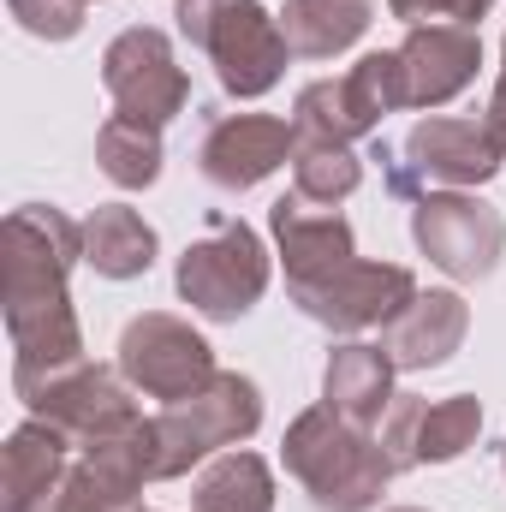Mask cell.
<instances>
[{
	"mask_svg": "<svg viewBox=\"0 0 506 512\" xmlns=\"http://www.w3.org/2000/svg\"><path fill=\"white\" fill-rule=\"evenodd\" d=\"M399 90L405 108H447L477 84L483 66V36L465 24H417L399 48Z\"/></svg>",
	"mask_w": 506,
	"mask_h": 512,
	"instance_id": "cell-13",
	"label": "cell"
},
{
	"mask_svg": "<svg viewBox=\"0 0 506 512\" xmlns=\"http://www.w3.org/2000/svg\"><path fill=\"white\" fill-rule=\"evenodd\" d=\"M0 251H6V310L72 298L66 280L84 262V227L54 203H18L6 215Z\"/></svg>",
	"mask_w": 506,
	"mask_h": 512,
	"instance_id": "cell-6",
	"label": "cell"
},
{
	"mask_svg": "<svg viewBox=\"0 0 506 512\" xmlns=\"http://www.w3.org/2000/svg\"><path fill=\"white\" fill-rule=\"evenodd\" d=\"M405 167L417 179H435V185H489L506 167V143L495 137L489 120H453V114H435V120H417L405 137Z\"/></svg>",
	"mask_w": 506,
	"mask_h": 512,
	"instance_id": "cell-15",
	"label": "cell"
},
{
	"mask_svg": "<svg viewBox=\"0 0 506 512\" xmlns=\"http://www.w3.org/2000/svg\"><path fill=\"white\" fill-rule=\"evenodd\" d=\"M6 12L42 42H72L84 30V0H6Z\"/></svg>",
	"mask_w": 506,
	"mask_h": 512,
	"instance_id": "cell-25",
	"label": "cell"
},
{
	"mask_svg": "<svg viewBox=\"0 0 506 512\" xmlns=\"http://www.w3.org/2000/svg\"><path fill=\"white\" fill-rule=\"evenodd\" d=\"M358 185H364V161L352 155V143H298V155H292V191L304 203L334 209Z\"/></svg>",
	"mask_w": 506,
	"mask_h": 512,
	"instance_id": "cell-24",
	"label": "cell"
},
{
	"mask_svg": "<svg viewBox=\"0 0 506 512\" xmlns=\"http://www.w3.org/2000/svg\"><path fill=\"white\" fill-rule=\"evenodd\" d=\"M471 334V304L459 292H417L387 328H381V352L399 370H441Z\"/></svg>",
	"mask_w": 506,
	"mask_h": 512,
	"instance_id": "cell-18",
	"label": "cell"
},
{
	"mask_svg": "<svg viewBox=\"0 0 506 512\" xmlns=\"http://www.w3.org/2000/svg\"><path fill=\"white\" fill-rule=\"evenodd\" d=\"M131 393H137V387H131L126 376H114V370H102V364L84 358L78 370H66V376L42 382L36 393H24V405H30V417H48L54 429H66L72 447H84V441L120 435V429H131V423L143 417Z\"/></svg>",
	"mask_w": 506,
	"mask_h": 512,
	"instance_id": "cell-12",
	"label": "cell"
},
{
	"mask_svg": "<svg viewBox=\"0 0 506 512\" xmlns=\"http://www.w3.org/2000/svg\"><path fill=\"white\" fill-rule=\"evenodd\" d=\"M268 227H274V245H280V262H286V292L316 286V280L340 274L346 262H358V233H352V221H346L340 209L304 203L298 191L268 209Z\"/></svg>",
	"mask_w": 506,
	"mask_h": 512,
	"instance_id": "cell-16",
	"label": "cell"
},
{
	"mask_svg": "<svg viewBox=\"0 0 506 512\" xmlns=\"http://www.w3.org/2000/svg\"><path fill=\"white\" fill-rule=\"evenodd\" d=\"M268 274H274L268 251H262V239H256L251 227L245 221H215L209 239L185 245L179 268H173V286H179V298L197 316L239 322V316H251L256 298L268 292Z\"/></svg>",
	"mask_w": 506,
	"mask_h": 512,
	"instance_id": "cell-5",
	"label": "cell"
},
{
	"mask_svg": "<svg viewBox=\"0 0 506 512\" xmlns=\"http://www.w3.org/2000/svg\"><path fill=\"white\" fill-rule=\"evenodd\" d=\"M280 465L286 477L310 495L316 512H370L381 507L387 483H393V459L364 423L340 417L334 405H310L286 423L280 435Z\"/></svg>",
	"mask_w": 506,
	"mask_h": 512,
	"instance_id": "cell-1",
	"label": "cell"
},
{
	"mask_svg": "<svg viewBox=\"0 0 506 512\" xmlns=\"http://www.w3.org/2000/svg\"><path fill=\"white\" fill-rule=\"evenodd\" d=\"M411 239L441 274L489 280L506 251V221L495 203H483L471 191H429L411 209Z\"/></svg>",
	"mask_w": 506,
	"mask_h": 512,
	"instance_id": "cell-8",
	"label": "cell"
},
{
	"mask_svg": "<svg viewBox=\"0 0 506 512\" xmlns=\"http://www.w3.org/2000/svg\"><path fill=\"white\" fill-rule=\"evenodd\" d=\"M370 18H376L370 0H286L280 30L298 60H334L370 30Z\"/></svg>",
	"mask_w": 506,
	"mask_h": 512,
	"instance_id": "cell-20",
	"label": "cell"
},
{
	"mask_svg": "<svg viewBox=\"0 0 506 512\" xmlns=\"http://www.w3.org/2000/svg\"><path fill=\"white\" fill-rule=\"evenodd\" d=\"M399 108H405L399 54L381 48V54H364L340 78L304 84L298 102H292V126H298V143H358V137H370Z\"/></svg>",
	"mask_w": 506,
	"mask_h": 512,
	"instance_id": "cell-4",
	"label": "cell"
},
{
	"mask_svg": "<svg viewBox=\"0 0 506 512\" xmlns=\"http://www.w3.org/2000/svg\"><path fill=\"white\" fill-rule=\"evenodd\" d=\"M84 6H90V0H84Z\"/></svg>",
	"mask_w": 506,
	"mask_h": 512,
	"instance_id": "cell-30",
	"label": "cell"
},
{
	"mask_svg": "<svg viewBox=\"0 0 506 512\" xmlns=\"http://www.w3.org/2000/svg\"><path fill=\"white\" fill-rule=\"evenodd\" d=\"M96 167L120 185V191H143L161 179V126L131 120V114H108L96 131Z\"/></svg>",
	"mask_w": 506,
	"mask_h": 512,
	"instance_id": "cell-23",
	"label": "cell"
},
{
	"mask_svg": "<svg viewBox=\"0 0 506 512\" xmlns=\"http://www.w3.org/2000/svg\"><path fill=\"white\" fill-rule=\"evenodd\" d=\"M393 370H399V364H393L381 346H370V340H346V346L328 352V370H322V405H334L340 417L376 429L381 417H387V405L399 399V393H393Z\"/></svg>",
	"mask_w": 506,
	"mask_h": 512,
	"instance_id": "cell-19",
	"label": "cell"
},
{
	"mask_svg": "<svg viewBox=\"0 0 506 512\" xmlns=\"http://www.w3.org/2000/svg\"><path fill=\"white\" fill-rule=\"evenodd\" d=\"M173 18H179V36L197 54H209L227 96L256 102V96H268L280 84L292 48H286L280 18L262 0H179Z\"/></svg>",
	"mask_w": 506,
	"mask_h": 512,
	"instance_id": "cell-2",
	"label": "cell"
},
{
	"mask_svg": "<svg viewBox=\"0 0 506 512\" xmlns=\"http://www.w3.org/2000/svg\"><path fill=\"white\" fill-rule=\"evenodd\" d=\"M102 84L114 96V114H131V120H149V126H167L185 114L191 102V78L185 66L173 60V42L149 24H131L108 42L102 54Z\"/></svg>",
	"mask_w": 506,
	"mask_h": 512,
	"instance_id": "cell-9",
	"label": "cell"
},
{
	"mask_svg": "<svg viewBox=\"0 0 506 512\" xmlns=\"http://www.w3.org/2000/svg\"><path fill=\"white\" fill-rule=\"evenodd\" d=\"M120 376L149 399H191L215 382V346L173 310H143L120 334Z\"/></svg>",
	"mask_w": 506,
	"mask_h": 512,
	"instance_id": "cell-7",
	"label": "cell"
},
{
	"mask_svg": "<svg viewBox=\"0 0 506 512\" xmlns=\"http://www.w3.org/2000/svg\"><path fill=\"white\" fill-rule=\"evenodd\" d=\"M191 512H274V471L251 447H227L191 483Z\"/></svg>",
	"mask_w": 506,
	"mask_h": 512,
	"instance_id": "cell-22",
	"label": "cell"
},
{
	"mask_svg": "<svg viewBox=\"0 0 506 512\" xmlns=\"http://www.w3.org/2000/svg\"><path fill=\"white\" fill-rule=\"evenodd\" d=\"M298 155V126L274 120V114H227L215 120L203 149H197V167L215 191H251L262 185L274 167H286Z\"/></svg>",
	"mask_w": 506,
	"mask_h": 512,
	"instance_id": "cell-14",
	"label": "cell"
},
{
	"mask_svg": "<svg viewBox=\"0 0 506 512\" xmlns=\"http://www.w3.org/2000/svg\"><path fill=\"white\" fill-rule=\"evenodd\" d=\"M256 429H262L256 382L239 376V370H215L209 387L155 411V483H173L191 465H203L227 447H245Z\"/></svg>",
	"mask_w": 506,
	"mask_h": 512,
	"instance_id": "cell-3",
	"label": "cell"
},
{
	"mask_svg": "<svg viewBox=\"0 0 506 512\" xmlns=\"http://www.w3.org/2000/svg\"><path fill=\"white\" fill-rule=\"evenodd\" d=\"M393 512H423V507H393Z\"/></svg>",
	"mask_w": 506,
	"mask_h": 512,
	"instance_id": "cell-28",
	"label": "cell"
},
{
	"mask_svg": "<svg viewBox=\"0 0 506 512\" xmlns=\"http://www.w3.org/2000/svg\"><path fill=\"white\" fill-rule=\"evenodd\" d=\"M489 126H495V137L506 143V42H501V78H495V96H489V114H483Z\"/></svg>",
	"mask_w": 506,
	"mask_h": 512,
	"instance_id": "cell-27",
	"label": "cell"
},
{
	"mask_svg": "<svg viewBox=\"0 0 506 512\" xmlns=\"http://www.w3.org/2000/svg\"><path fill=\"white\" fill-rule=\"evenodd\" d=\"M155 227L126 209V203H102L90 221H84V262L102 274V280H137V274H149V262H155Z\"/></svg>",
	"mask_w": 506,
	"mask_h": 512,
	"instance_id": "cell-21",
	"label": "cell"
},
{
	"mask_svg": "<svg viewBox=\"0 0 506 512\" xmlns=\"http://www.w3.org/2000/svg\"><path fill=\"white\" fill-rule=\"evenodd\" d=\"M72 471V435L48 417H30L0 447V512H48Z\"/></svg>",
	"mask_w": 506,
	"mask_h": 512,
	"instance_id": "cell-17",
	"label": "cell"
},
{
	"mask_svg": "<svg viewBox=\"0 0 506 512\" xmlns=\"http://www.w3.org/2000/svg\"><path fill=\"white\" fill-rule=\"evenodd\" d=\"M483 435V405L471 393H453V399H417V393H399L381 417V447L399 471H417V465H453L465 447H477Z\"/></svg>",
	"mask_w": 506,
	"mask_h": 512,
	"instance_id": "cell-11",
	"label": "cell"
},
{
	"mask_svg": "<svg viewBox=\"0 0 506 512\" xmlns=\"http://www.w3.org/2000/svg\"><path fill=\"white\" fill-rule=\"evenodd\" d=\"M489 6L495 0H387V12L405 18L411 30L417 24H465V30H477L489 18Z\"/></svg>",
	"mask_w": 506,
	"mask_h": 512,
	"instance_id": "cell-26",
	"label": "cell"
},
{
	"mask_svg": "<svg viewBox=\"0 0 506 512\" xmlns=\"http://www.w3.org/2000/svg\"><path fill=\"white\" fill-rule=\"evenodd\" d=\"M501 471H506V447H501Z\"/></svg>",
	"mask_w": 506,
	"mask_h": 512,
	"instance_id": "cell-29",
	"label": "cell"
},
{
	"mask_svg": "<svg viewBox=\"0 0 506 512\" xmlns=\"http://www.w3.org/2000/svg\"><path fill=\"white\" fill-rule=\"evenodd\" d=\"M411 298H417V274H411L405 262H364V256L346 262L340 274H328V280L292 292V304H298L310 322L334 328V334H370V328H387Z\"/></svg>",
	"mask_w": 506,
	"mask_h": 512,
	"instance_id": "cell-10",
	"label": "cell"
}]
</instances>
